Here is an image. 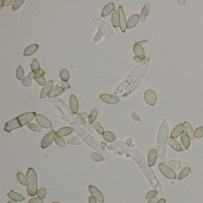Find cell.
I'll list each match as a JSON object with an SVG mask.
<instances>
[{"instance_id": "6da1fadb", "label": "cell", "mask_w": 203, "mask_h": 203, "mask_svg": "<svg viewBox=\"0 0 203 203\" xmlns=\"http://www.w3.org/2000/svg\"><path fill=\"white\" fill-rule=\"evenodd\" d=\"M128 152L130 156V157L133 158V159L135 161V162L139 166L140 169L142 170L144 175L148 180L152 188L157 190L159 194H160L161 195L163 196V195L162 193V189L160 183L159 182L154 171L147 164L145 158L144 157L142 154L138 150H137L133 147H129L128 150Z\"/></svg>"}, {"instance_id": "7a4b0ae2", "label": "cell", "mask_w": 203, "mask_h": 203, "mask_svg": "<svg viewBox=\"0 0 203 203\" xmlns=\"http://www.w3.org/2000/svg\"><path fill=\"white\" fill-rule=\"evenodd\" d=\"M169 127L165 119H163L157 135V151L159 157L161 161H164L166 151V144L168 141Z\"/></svg>"}, {"instance_id": "3957f363", "label": "cell", "mask_w": 203, "mask_h": 203, "mask_svg": "<svg viewBox=\"0 0 203 203\" xmlns=\"http://www.w3.org/2000/svg\"><path fill=\"white\" fill-rule=\"evenodd\" d=\"M26 189L28 194L34 197L38 193V177L35 171L30 167L26 173Z\"/></svg>"}, {"instance_id": "277c9868", "label": "cell", "mask_w": 203, "mask_h": 203, "mask_svg": "<svg viewBox=\"0 0 203 203\" xmlns=\"http://www.w3.org/2000/svg\"><path fill=\"white\" fill-rule=\"evenodd\" d=\"M73 129H74L78 135H79L81 137H82V138L87 143L88 145H89L91 147L93 148L94 150H96L98 151L101 152V150L99 149V147L98 144L96 143V141L93 139L86 132H85L83 129L76 122H73L71 124Z\"/></svg>"}, {"instance_id": "5b68a950", "label": "cell", "mask_w": 203, "mask_h": 203, "mask_svg": "<svg viewBox=\"0 0 203 203\" xmlns=\"http://www.w3.org/2000/svg\"><path fill=\"white\" fill-rule=\"evenodd\" d=\"M159 169L161 174L166 178L169 179H175L176 178L175 171L165 164L160 163L159 164Z\"/></svg>"}, {"instance_id": "8992f818", "label": "cell", "mask_w": 203, "mask_h": 203, "mask_svg": "<svg viewBox=\"0 0 203 203\" xmlns=\"http://www.w3.org/2000/svg\"><path fill=\"white\" fill-rule=\"evenodd\" d=\"M144 100L150 106H154L157 100L156 92L152 89H148L144 93Z\"/></svg>"}, {"instance_id": "52a82bcc", "label": "cell", "mask_w": 203, "mask_h": 203, "mask_svg": "<svg viewBox=\"0 0 203 203\" xmlns=\"http://www.w3.org/2000/svg\"><path fill=\"white\" fill-rule=\"evenodd\" d=\"M36 115L35 112H28L22 114L21 115L17 116V118L20 122L21 127H22L27 124L28 125L29 122H31L32 120L35 118Z\"/></svg>"}, {"instance_id": "ba28073f", "label": "cell", "mask_w": 203, "mask_h": 203, "mask_svg": "<svg viewBox=\"0 0 203 203\" xmlns=\"http://www.w3.org/2000/svg\"><path fill=\"white\" fill-rule=\"evenodd\" d=\"M55 137L56 133L54 130L46 134L41 141V147L43 148H46L50 147L55 139Z\"/></svg>"}, {"instance_id": "9c48e42d", "label": "cell", "mask_w": 203, "mask_h": 203, "mask_svg": "<svg viewBox=\"0 0 203 203\" xmlns=\"http://www.w3.org/2000/svg\"><path fill=\"white\" fill-rule=\"evenodd\" d=\"M35 120L38 125L43 128L48 129L52 126L51 121L41 114H38L35 116Z\"/></svg>"}, {"instance_id": "30bf717a", "label": "cell", "mask_w": 203, "mask_h": 203, "mask_svg": "<svg viewBox=\"0 0 203 203\" xmlns=\"http://www.w3.org/2000/svg\"><path fill=\"white\" fill-rule=\"evenodd\" d=\"M118 19H119V26L122 32H125L126 29L127 28V23L126 21V17L124 11L122 6H119L118 7Z\"/></svg>"}, {"instance_id": "8fae6325", "label": "cell", "mask_w": 203, "mask_h": 203, "mask_svg": "<svg viewBox=\"0 0 203 203\" xmlns=\"http://www.w3.org/2000/svg\"><path fill=\"white\" fill-rule=\"evenodd\" d=\"M88 189L90 194L92 195V196L96 198L97 201H98L100 203L104 202V198L103 194L94 185H90L88 186Z\"/></svg>"}, {"instance_id": "7c38bea8", "label": "cell", "mask_w": 203, "mask_h": 203, "mask_svg": "<svg viewBox=\"0 0 203 203\" xmlns=\"http://www.w3.org/2000/svg\"><path fill=\"white\" fill-rule=\"evenodd\" d=\"M19 128H21V125L17 118H16L6 123L4 130L8 132H10L12 130Z\"/></svg>"}, {"instance_id": "4fadbf2b", "label": "cell", "mask_w": 203, "mask_h": 203, "mask_svg": "<svg viewBox=\"0 0 203 203\" xmlns=\"http://www.w3.org/2000/svg\"><path fill=\"white\" fill-rule=\"evenodd\" d=\"M100 98L104 103L109 104H116L119 102V98L117 96L107 94H101L100 96Z\"/></svg>"}, {"instance_id": "5bb4252c", "label": "cell", "mask_w": 203, "mask_h": 203, "mask_svg": "<svg viewBox=\"0 0 203 203\" xmlns=\"http://www.w3.org/2000/svg\"><path fill=\"white\" fill-rule=\"evenodd\" d=\"M128 144L123 141H118L108 147V149L118 151H126L128 148Z\"/></svg>"}, {"instance_id": "9a60e30c", "label": "cell", "mask_w": 203, "mask_h": 203, "mask_svg": "<svg viewBox=\"0 0 203 203\" xmlns=\"http://www.w3.org/2000/svg\"><path fill=\"white\" fill-rule=\"evenodd\" d=\"M133 53L136 57L140 60H143L145 58V52L143 47L138 43H136L133 47Z\"/></svg>"}, {"instance_id": "2e32d148", "label": "cell", "mask_w": 203, "mask_h": 203, "mask_svg": "<svg viewBox=\"0 0 203 203\" xmlns=\"http://www.w3.org/2000/svg\"><path fill=\"white\" fill-rule=\"evenodd\" d=\"M54 82L53 80L49 81L46 85L44 86L43 89L41 90V94H40V98H45L47 96H48L51 91H52L53 87Z\"/></svg>"}, {"instance_id": "e0dca14e", "label": "cell", "mask_w": 203, "mask_h": 203, "mask_svg": "<svg viewBox=\"0 0 203 203\" xmlns=\"http://www.w3.org/2000/svg\"><path fill=\"white\" fill-rule=\"evenodd\" d=\"M184 125L179 123L171 131V138L172 139H176L181 135L184 131Z\"/></svg>"}, {"instance_id": "ac0fdd59", "label": "cell", "mask_w": 203, "mask_h": 203, "mask_svg": "<svg viewBox=\"0 0 203 203\" xmlns=\"http://www.w3.org/2000/svg\"><path fill=\"white\" fill-rule=\"evenodd\" d=\"M166 163L171 166V167L174 168L176 170H181L185 167H188V164L185 162H183L182 161L179 160H171L167 161Z\"/></svg>"}, {"instance_id": "d6986e66", "label": "cell", "mask_w": 203, "mask_h": 203, "mask_svg": "<svg viewBox=\"0 0 203 203\" xmlns=\"http://www.w3.org/2000/svg\"><path fill=\"white\" fill-rule=\"evenodd\" d=\"M158 152L156 149H152L150 150L148 155V165L150 167H152L157 160Z\"/></svg>"}, {"instance_id": "ffe728a7", "label": "cell", "mask_w": 203, "mask_h": 203, "mask_svg": "<svg viewBox=\"0 0 203 203\" xmlns=\"http://www.w3.org/2000/svg\"><path fill=\"white\" fill-rule=\"evenodd\" d=\"M115 11V6L114 2L108 3L107 5L104 6L103 10L101 11V16L103 17H106L108 16L113 11Z\"/></svg>"}, {"instance_id": "44dd1931", "label": "cell", "mask_w": 203, "mask_h": 203, "mask_svg": "<svg viewBox=\"0 0 203 203\" xmlns=\"http://www.w3.org/2000/svg\"><path fill=\"white\" fill-rule=\"evenodd\" d=\"M69 102H70V107L71 111H72L73 113L76 114L79 110V104L76 96L73 95L70 96Z\"/></svg>"}, {"instance_id": "7402d4cb", "label": "cell", "mask_w": 203, "mask_h": 203, "mask_svg": "<svg viewBox=\"0 0 203 203\" xmlns=\"http://www.w3.org/2000/svg\"><path fill=\"white\" fill-rule=\"evenodd\" d=\"M39 49V45L37 44H32L28 46L24 51L23 55L25 57L31 56L35 53Z\"/></svg>"}, {"instance_id": "603a6c76", "label": "cell", "mask_w": 203, "mask_h": 203, "mask_svg": "<svg viewBox=\"0 0 203 203\" xmlns=\"http://www.w3.org/2000/svg\"><path fill=\"white\" fill-rule=\"evenodd\" d=\"M140 19L138 14H134L127 21V28L128 29H131L134 28L137 25Z\"/></svg>"}, {"instance_id": "cb8c5ba5", "label": "cell", "mask_w": 203, "mask_h": 203, "mask_svg": "<svg viewBox=\"0 0 203 203\" xmlns=\"http://www.w3.org/2000/svg\"><path fill=\"white\" fill-rule=\"evenodd\" d=\"M7 196L11 200L16 201H22L25 200V198L21 195V194L16 193L13 190L7 194Z\"/></svg>"}, {"instance_id": "d4e9b609", "label": "cell", "mask_w": 203, "mask_h": 203, "mask_svg": "<svg viewBox=\"0 0 203 203\" xmlns=\"http://www.w3.org/2000/svg\"><path fill=\"white\" fill-rule=\"evenodd\" d=\"M168 143L169 146L171 148L177 152H181L183 151L182 147L179 144V143L175 139H172L171 138L168 139Z\"/></svg>"}, {"instance_id": "484cf974", "label": "cell", "mask_w": 203, "mask_h": 203, "mask_svg": "<svg viewBox=\"0 0 203 203\" xmlns=\"http://www.w3.org/2000/svg\"><path fill=\"white\" fill-rule=\"evenodd\" d=\"M73 131V129L70 127H63L62 128L59 129L57 132V135L61 137H66L70 135Z\"/></svg>"}, {"instance_id": "4316f807", "label": "cell", "mask_w": 203, "mask_h": 203, "mask_svg": "<svg viewBox=\"0 0 203 203\" xmlns=\"http://www.w3.org/2000/svg\"><path fill=\"white\" fill-rule=\"evenodd\" d=\"M150 5L149 3H146L142 10H141V15H140V18H141V20L142 21H144L146 19H147V16L148 15L149 13H150Z\"/></svg>"}, {"instance_id": "83f0119b", "label": "cell", "mask_w": 203, "mask_h": 203, "mask_svg": "<svg viewBox=\"0 0 203 203\" xmlns=\"http://www.w3.org/2000/svg\"><path fill=\"white\" fill-rule=\"evenodd\" d=\"M181 143H182L183 147L185 148V149H186V150L188 149L190 147V143H191V139L186 132H183L181 135Z\"/></svg>"}, {"instance_id": "f1b7e54d", "label": "cell", "mask_w": 203, "mask_h": 203, "mask_svg": "<svg viewBox=\"0 0 203 203\" xmlns=\"http://www.w3.org/2000/svg\"><path fill=\"white\" fill-rule=\"evenodd\" d=\"M184 128L186 130V133L187 135L189 136L191 139H194V132L193 130V127L191 125V124L185 121L184 122Z\"/></svg>"}, {"instance_id": "f546056e", "label": "cell", "mask_w": 203, "mask_h": 203, "mask_svg": "<svg viewBox=\"0 0 203 203\" xmlns=\"http://www.w3.org/2000/svg\"><path fill=\"white\" fill-rule=\"evenodd\" d=\"M64 88L63 87H57L55 88V89H53L51 92L50 93L48 97L51 98H54L56 96H60L64 92Z\"/></svg>"}, {"instance_id": "4dcf8cb0", "label": "cell", "mask_w": 203, "mask_h": 203, "mask_svg": "<svg viewBox=\"0 0 203 203\" xmlns=\"http://www.w3.org/2000/svg\"><path fill=\"white\" fill-rule=\"evenodd\" d=\"M103 138L108 142H113L116 139L115 135L110 131H105L103 134Z\"/></svg>"}, {"instance_id": "1f68e13d", "label": "cell", "mask_w": 203, "mask_h": 203, "mask_svg": "<svg viewBox=\"0 0 203 203\" xmlns=\"http://www.w3.org/2000/svg\"><path fill=\"white\" fill-rule=\"evenodd\" d=\"M191 169L190 167H186L183 168L182 170V171H181L178 175V180H182L183 178H186L187 176H188L190 175V173H191Z\"/></svg>"}, {"instance_id": "d6a6232c", "label": "cell", "mask_w": 203, "mask_h": 203, "mask_svg": "<svg viewBox=\"0 0 203 203\" xmlns=\"http://www.w3.org/2000/svg\"><path fill=\"white\" fill-rule=\"evenodd\" d=\"M111 21L112 24L114 28H116L119 26V19H118V13L116 10L115 11L111 16Z\"/></svg>"}, {"instance_id": "836d02e7", "label": "cell", "mask_w": 203, "mask_h": 203, "mask_svg": "<svg viewBox=\"0 0 203 203\" xmlns=\"http://www.w3.org/2000/svg\"><path fill=\"white\" fill-rule=\"evenodd\" d=\"M44 74H45L44 71L42 69H40V70H39L38 71H36V72H31L29 74V77H30L31 78H33V79H36L37 78H39V77L43 76Z\"/></svg>"}, {"instance_id": "e575fe53", "label": "cell", "mask_w": 203, "mask_h": 203, "mask_svg": "<svg viewBox=\"0 0 203 203\" xmlns=\"http://www.w3.org/2000/svg\"><path fill=\"white\" fill-rule=\"evenodd\" d=\"M60 77L62 81L67 82L70 78V73L68 70L64 69L62 70L60 73Z\"/></svg>"}, {"instance_id": "d590c367", "label": "cell", "mask_w": 203, "mask_h": 203, "mask_svg": "<svg viewBox=\"0 0 203 203\" xmlns=\"http://www.w3.org/2000/svg\"><path fill=\"white\" fill-rule=\"evenodd\" d=\"M97 115H98V110L96 109L93 110L91 112V113L88 117V122L90 124H93L94 123L96 117H97Z\"/></svg>"}, {"instance_id": "8d00e7d4", "label": "cell", "mask_w": 203, "mask_h": 203, "mask_svg": "<svg viewBox=\"0 0 203 203\" xmlns=\"http://www.w3.org/2000/svg\"><path fill=\"white\" fill-rule=\"evenodd\" d=\"M24 70L21 66H19L16 70V77L18 80H23L24 77Z\"/></svg>"}, {"instance_id": "74e56055", "label": "cell", "mask_w": 203, "mask_h": 203, "mask_svg": "<svg viewBox=\"0 0 203 203\" xmlns=\"http://www.w3.org/2000/svg\"><path fill=\"white\" fill-rule=\"evenodd\" d=\"M17 179L19 182L22 185H26V177L23 173L18 172L17 173Z\"/></svg>"}, {"instance_id": "f35d334b", "label": "cell", "mask_w": 203, "mask_h": 203, "mask_svg": "<svg viewBox=\"0 0 203 203\" xmlns=\"http://www.w3.org/2000/svg\"><path fill=\"white\" fill-rule=\"evenodd\" d=\"M92 126L100 135H103L104 133V129L98 122H96V121L94 122V123L92 124Z\"/></svg>"}, {"instance_id": "ab89813d", "label": "cell", "mask_w": 203, "mask_h": 203, "mask_svg": "<svg viewBox=\"0 0 203 203\" xmlns=\"http://www.w3.org/2000/svg\"><path fill=\"white\" fill-rule=\"evenodd\" d=\"M24 0H16L14 1V2L12 6V9L13 10L16 11L17 10L19 9H20L21 7V6L24 4Z\"/></svg>"}, {"instance_id": "60d3db41", "label": "cell", "mask_w": 203, "mask_h": 203, "mask_svg": "<svg viewBox=\"0 0 203 203\" xmlns=\"http://www.w3.org/2000/svg\"><path fill=\"white\" fill-rule=\"evenodd\" d=\"M55 142L57 145H58L60 147H66V142L64 139L62 138V137L57 135L55 138Z\"/></svg>"}, {"instance_id": "b9f144b4", "label": "cell", "mask_w": 203, "mask_h": 203, "mask_svg": "<svg viewBox=\"0 0 203 203\" xmlns=\"http://www.w3.org/2000/svg\"><path fill=\"white\" fill-rule=\"evenodd\" d=\"M203 137V127L200 126L194 131V137L196 138H200Z\"/></svg>"}, {"instance_id": "7bdbcfd3", "label": "cell", "mask_w": 203, "mask_h": 203, "mask_svg": "<svg viewBox=\"0 0 203 203\" xmlns=\"http://www.w3.org/2000/svg\"><path fill=\"white\" fill-rule=\"evenodd\" d=\"M82 140L80 139L78 137H75L72 138V139H70L68 141V144H70V145H79L81 144H82Z\"/></svg>"}, {"instance_id": "ee69618b", "label": "cell", "mask_w": 203, "mask_h": 203, "mask_svg": "<svg viewBox=\"0 0 203 203\" xmlns=\"http://www.w3.org/2000/svg\"><path fill=\"white\" fill-rule=\"evenodd\" d=\"M31 69H32V72H36V71H38L39 70H40V65H39V62H38L37 60L35 59L33 60V62L31 63Z\"/></svg>"}, {"instance_id": "f6af8a7d", "label": "cell", "mask_w": 203, "mask_h": 203, "mask_svg": "<svg viewBox=\"0 0 203 203\" xmlns=\"http://www.w3.org/2000/svg\"><path fill=\"white\" fill-rule=\"evenodd\" d=\"M47 195V190L45 188H40L37 193V196L38 198H39L41 200H43L45 198V197Z\"/></svg>"}, {"instance_id": "bcb514c9", "label": "cell", "mask_w": 203, "mask_h": 203, "mask_svg": "<svg viewBox=\"0 0 203 203\" xmlns=\"http://www.w3.org/2000/svg\"><path fill=\"white\" fill-rule=\"evenodd\" d=\"M159 192L156 190H151L149 191L148 193H147L145 195V198L147 199V200H150V199H152L154 197H156V195L158 194Z\"/></svg>"}, {"instance_id": "7dc6e473", "label": "cell", "mask_w": 203, "mask_h": 203, "mask_svg": "<svg viewBox=\"0 0 203 203\" xmlns=\"http://www.w3.org/2000/svg\"><path fill=\"white\" fill-rule=\"evenodd\" d=\"M91 157L93 160L97 161V162H100V161L103 160V157L100 154H99L98 153H96V152L92 153L91 155Z\"/></svg>"}, {"instance_id": "c3c4849f", "label": "cell", "mask_w": 203, "mask_h": 203, "mask_svg": "<svg viewBox=\"0 0 203 203\" xmlns=\"http://www.w3.org/2000/svg\"><path fill=\"white\" fill-rule=\"evenodd\" d=\"M32 81L29 76L24 77L22 80V84L24 86H29L32 85Z\"/></svg>"}, {"instance_id": "681fc988", "label": "cell", "mask_w": 203, "mask_h": 203, "mask_svg": "<svg viewBox=\"0 0 203 203\" xmlns=\"http://www.w3.org/2000/svg\"><path fill=\"white\" fill-rule=\"evenodd\" d=\"M28 128L30 129L31 130L34 131V132H41V129L40 128V127L35 123H29L28 125Z\"/></svg>"}, {"instance_id": "f907efd6", "label": "cell", "mask_w": 203, "mask_h": 203, "mask_svg": "<svg viewBox=\"0 0 203 203\" xmlns=\"http://www.w3.org/2000/svg\"><path fill=\"white\" fill-rule=\"evenodd\" d=\"M36 82L41 86H45L46 85V79L45 78L43 77V76H42L41 77H39V78H37L35 79Z\"/></svg>"}, {"instance_id": "816d5d0a", "label": "cell", "mask_w": 203, "mask_h": 203, "mask_svg": "<svg viewBox=\"0 0 203 203\" xmlns=\"http://www.w3.org/2000/svg\"><path fill=\"white\" fill-rule=\"evenodd\" d=\"M76 118H77V120L81 123L82 125H83V126H85V125H86V123L85 120L84 118L82 116V115H81L80 114H78V115H77V117H76Z\"/></svg>"}, {"instance_id": "f5cc1de1", "label": "cell", "mask_w": 203, "mask_h": 203, "mask_svg": "<svg viewBox=\"0 0 203 203\" xmlns=\"http://www.w3.org/2000/svg\"><path fill=\"white\" fill-rule=\"evenodd\" d=\"M28 203H43V201L39 198H33Z\"/></svg>"}, {"instance_id": "db71d44e", "label": "cell", "mask_w": 203, "mask_h": 203, "mask_svg": "<svg viewBox=\"0 0 203 203\" xmlns=\"http://www.w3.org/2000/svg\"><path fill=\"white\" fill-rule=\"evenodd\" d=\"M131 116H132V118H133V120H135V121H138V122L141 121V118H139L138 114H137L135 113H132Z\"/></svg>"}, {"instance_id": "11a10c76", "label": "cell", "mask_w": 203, "mask_h": 203, "mask_svg": "<svg viewBox=\"0 0 203 203\" xmlns=\"http://www.w3.org/2000/svg\"><path fill=\"white\" fill-rule=\"evenodd\" d=\"M13 2H14V1H12V0H10V1H9V0L4 1V7H8V6H10Z\"/></svg>"}, {"instance_id": "9f6ffc18", "label": "cell", "mask_w": 203, "mask_h": 203, "mask_svg": "<svg viewBox=\"0 0 203 203\" xmlns=\"http://www.w3.org/2000/svg\"><path fill=\"white\" fill-rule=\"evenodd\" d=\"M62 85L64 89H69L70 88V85L69 83L68 82V81H67V82L62 81Z\"/></svg>"}, {"instance_id": "6f0895ef", "label": "cell", "mask_w": 203, "mask_h": 203, "mask_svg": "<svg viewBox=\"0 0 203 203\" xmlns=\"http://www.w3.org/2000/svg\"><path fill=\"white\" fill-rule=\"evenodd\" d=\"M89 203H96V200L93 196H90L88 198Z\"/></svg>"}, {"instance_id": "680465c9", "label": "cell", "mask_w": 203, "mask_h": 203, "mask_svg": "<svg viewBox=\"0 0 203 203\" xmlns=\"http://www.w3.org/2000/svg\"><path fill=\"white\" fill-rule=\"evenodd\" d=\"M158 201H159V198L157 197H154L152 199H150L147 203H157Z\"/></svg>"}, {"instance_id": "91938a15", "label": "cell", "mask_w": 203, "mask_h": 203, "mask_svg": "<svg viewBox=\"0 0 203 203\" xmlns=\"http://www.w3.org/2000/svg\"><path fill=\"white\" fill-rule=\"evenodd\" d=\"M157 203H166V200L164 198H161L160 200H159Z\"/></svg>"}, {"instance_id": "94428289", "label": "cell", "mask_w": 203, "mask_h": 203, "mask_svg": "<svg viewBox=\"0 0 203 203\" xmlns=\"http://www.w3.org/2000/svg\"><path fill=\"white\" fill-rule=\"evenodd\" d=\"M7 203H17V201H13V200H11V201H8Z\"/></svg>"}, {"instance_id": "6125c7cd", "label": "cell", "mask_w": 203, "mask_h": 203, "mask_svg": "<svg viewBox=\"0 0 203 203\" xmlns=\"http://www.w3.org/2000/svg\"><path fill=\"white\" fill-rule=\"evenodd\" d=\"M52 203H60V202H58V201H54V202H53Z\"/></svg>"}]
</instances>
